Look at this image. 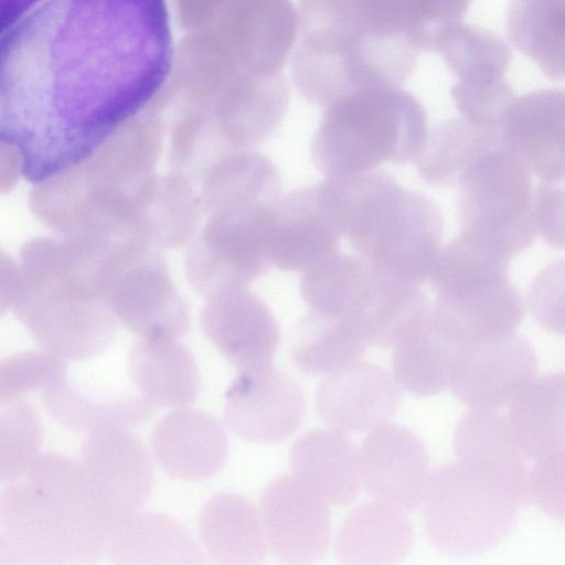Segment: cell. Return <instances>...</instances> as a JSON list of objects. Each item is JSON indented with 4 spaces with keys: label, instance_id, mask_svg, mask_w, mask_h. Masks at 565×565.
I'll return each mask as SVG.
<instances>
[{
    "label": "cell",
    "instance_id": "6da1fadb",
    "mask_svg": "<svg viewBox=\"0 0 565 565\" xmlns=\"http://www.w3.org/2000/svg\"><path fill=\"white\" fill-rule=\"evenodd\" d=\"M166 0H42L0 35V139L39 182L84 160L163 88Z\"/></svg>",
    "mask_w": 565,
    "mask_h": 565
},
{
    "label": "cell",
    "instance_id": "7a4b0ae2",
    "mask_svg": "<svg viewBox=\"0 0 565 565\" xmlns=\"http://www.w3.org/2000/svg\"><path fill=\"white\" fill-rule=\"evenodd\" d=\"M428 136L423 106L399 87L352 93L327 106L311 143L328 178L371 171L383 162L415 161Z\"/></svg>",
    "mask_w": 565,
    "mask_h": 565
},
{
    "label": "cell",
    "instance_id": "3957f363",
    "mask_svg": "<svg viewBox=\"0 0 565 565\" xmlns=\"http://www.w3.org/2000/svg\"><path fill=\"white\" fill-rule=\"evenodd\" d=\"M427 279L434 316L457 344L515 333L524 318L508 260L462 233L440 249Z\"/></svg>",
    "mask_w": 565,
    "mask_h": 565
},
{
    "label": "cell",
    "instance_id": "277c9868",
    "mask_svg": "<svg viewBox=\"0 0 565 565\" xmlns=\"http://www.w3.org/2000/svg\"><path fill=\"white\" fill-rule=\"evenodd\" d=\"M457 186L462 234L505 260L533 243L531 171L505 139L478 154Z\"/></svg>",
    "mask_w": 565,
    "mask_h": 565
},
{
    "label": "cell",
    "instance_id": "5b68a950",
    "mask_svg": "<svg viewBox=\"0 0 565 565\" xmlns=\"http://www.w3.org/2000/svg\"><path fill=\"white\" fill-rule=\"evenodd\" d=\"M420 505L430 543L457 557L498 547L519 518V505L508 494L459 462L430 472Z\"/></svg>",
    "mask_w": 565,
    "mask_h": 565
},
{
    "label": "cell",
    "instance_id": "8992f818",
    "mask_svg": "<svg viewBox=\"0 0 565 565\" xmlns=\"http://www.w3.org/2000/svg\"><path fill=\"white\" fill-rule=\"evenodd\" d=\"M13 310L44 351L63 360L100 353L118 331L106 299L58 275L22 282Z\"/></svg>",
    "mask_w": 565,
    "mask_h": 565
},
{
    "label": "cell",
    "instance_id": "52a82bcc",
    "mask_svg": "<svg viewBox=\"0 0 565 565\" xmlns=\"http://www.w3.org/2000/svg\"><path fill=\"white\" fill-rule=\"evenodd\" d=\"M271 203L212 213L185 259L188 278L201 295L246 288L266 268Z\"/></svg>",
    "mask_w": 565,
    "mask_h": 565
},
{
    "label": "cell",
    "instance_id": "ba28073f",
    "mask_svg": "<svg viewBox=\"0 0 565 565\" xmlns=\"http://www.w3.org/2000/svg\"><path fill=\"white\" fill-rule=\"evenodd\" d=\"M0 523L28 563H93L103 546L28 480L0 494Z\"/></svg>",
    "mask_w": 565,
    "mask_h": 565
},
{
    "label": "cell",
    "instance_id": "9c48e42d",
    "mask_svg": "<svg viewBox=\"0 0 565 565\" xmlns=\"http://www.w3.org/2000/svg\"><path fill=\"white\" fill-rule=\"evenodd\" d=\"M536 372L533 347L511 333L458 344L449 386L470 408L501 411Z\"/></svg>",
    "mask_w": 565,
    "mask_h": 565
},
{
    "label": "cell",
    "instance_id": "30bf717a",
    "mask_svg": "<svg viewBox=\"0 0 565 565\" xmlns=\"http://www.w3.org/2000/svg\"><path fill=\"white\" fill-rule=\"evenodd\" d=\"M81 463L118 526L138 512L150 494L153 473L149 455L127 427L90 430Z\"/></svg>",
    "mask_w": 565,
    "mask_h": 565
},
{
    "label": "cell",
    "instance_id": "8fae6325",
    "mask_svg": "<svg viewBox=\"0 0 565 565\" xmlns=\"http://www.w3.org/2000/svg\"><path fill=\"white\" fill-rule=\"evenodd\" d=\"M443 217L428 196L406 191L361 256L377 270L420 286L441 249Z\"/></svg>",
    "mask_w": 565,
    "mask_h": 565
},
{
    "label": "cell",
    "instance_id": "7c38bea8",
    "mask_svg": "<svg viewBox=\"0 0 565 565\" xmlns=\"http://www.w3.org/2000/svg\"><path fill=\"white\" fill-rule=\"evenodd\" d=\"M267 545L288 564H312L326 553L331 519L328 503L295 476L274 479L260 499Z\"/></svg>",
    "mask_w": 565,
    "mask_h": 565
},
{
    "label": "cell",
    "instance_id": "4fadbf2b",
    "mask_svg": "<svg viewBox=\"0 0 565 565\" xmlns=\"http://www.w3.org/2000/svg\"><path fill=\"white\" fill-rule=\"evenodd\" d=\"M305 414L301 387L271 365L242 371L226 393V422L248 441H282L298 430Z\"/></svg>",
    "mask_w": 565,
    "mask_h": 565
},
{
    "label": "cell",
    "instance_id": "5bb4252c",
    "mask_svg": "<svg viewBox=\"0 0 565 565\" xmlns=\"http://www.w3.org/2000/svg\"><path fill=\"white\" fill-rule=\"evenodd\" d=\"M107 301L118 321L145 339L177 340L190 324L188 303L153 252L121 273Z\"/></svg>",
    "mask_w": 565,
    "mask_h": 565
},
{
    "label": "cell",
    "instance_id": "9a60e30c",
    "mask_svg": "<svg viewBox=\"0 0 565 565\" xmlns=\"http://www.w3.org/2000/svg\"><path fill=\"white\" fill-rule=\"evenodd\" d=\"M367 433L359 449L362 486L376 501L403 511L420 507L430 475L423 441L388 423Z\"/></svg>",
    "mask_w": 565,
    "mask_h": 565
},
{
    "label": "cell",
    "instance_id": "2e32d148",
    "mask_svg": "<svg viewBox=\"0 0 565 565\" xmlns=\"http://www.w3.org/2000/svg\"><path fill=\"white\" fill-rule=\"evenodd\" d=\"M201 327L223 356L241 371L270 365L279 343L276 319L262 299L246 288L207 298Z\"/></svg>",
    "mask_w": 565,
    "mask_h": 565
},
{
    "label": "cell",
    "instance_id": "e0dca14e",
    "mask_svg": "<svg viewBox=\"0 0 565 565\" xmlns=\"http://www.w3.org/2000/svg\"><path fill=\"white\" fill-rule=\"evenodd\" d=\"M399 397V386L387 370L358 361L328 374L318 387L316 405L334 429L367 433L394 415Z\"/></svg>",
    "mask_w": 565,
    "mask_h": 565
},
{
    "label": "cell",
    "instance_id": "ac0fdd59",
    "mask_svg": "<svg viewBox=\"0 0 565 565\" xmlns=\"http://www.w3.org/2000/svg\"><path fill=\"white\" fill-rule=\"evenodd\" d=\"M340 236L319 185L292 192L270 205L268 262L305 271L338 254Z\"/></svg>",
    "mask_w": 565,
    "mask_h": 565
},
{
    "label": "cell",
    "instance_id": "d6986e66",
    "mask_svg": "<svg viewBox=\"0 0 565 565\" xmlns=\"http://www.w3.org/2000/svg\"><path fill=\"white\" fill-rule=\"evenodd\" d=\"M454 448L459 463L508 494L519 507L530 503V467L500 411L470 408L456 427Z\"/></svg>",
    "mask_w": 565,
    "mask_h": 565
},
{
    "label": "cell",
    "instance_id": "ffe728a7",
    "mask_svg": "<svg viewBox=\"0 0 565 565\" xmlns=\"http://www.w3.org/2000/svg\"><path fill=\"white\" fill-rule=\"evenodd\" d=\"M507 145L543 183L565 175V98L558 89H541L514 99L504 125Z\"/></svg>",
    "mask_w": 565,
    "mask_h": 565
},
{
    "label": "cell",
    "instance_id": "44dd1931",
    "mask_svg": "<svg viewBox=\"0 0 565 565\" xmlns=\"http://www.w3.org/2000/svg\"><path fill=\"white\" fill-rule=\"evenodd\" d=\"M151 446L161 467L185 481L212 478L228 454L222 425L194 408H181L163 417L151 434Z\"/></svg>",
    "mask_w": 565,
    "mask_h": 565
},
{
    "label": "cell",
    "instance_id": "7402d4cb",
    "mask_svg": "<svg viewBox=\"0 0 565 565\" xmlns=\"http://www.w3.org/2000/svg\"><path fill=\"white\" fill-rule=\"evenodd\" d=\"M390 345L393 376L399 387L428 397L449 386L458 344L441 330L431 306L409 319Z\"/></svg>",
    "mask_w": 565,
    "mask_h": 565
},
{
    "label": "cell",
    "instance_id": "603a6c76",
    "mask_svg": "<svg viewBox=\"0 0 565 565\" xmlns=\"http://www.w3.org/2000/svg\"><path fill=\"white\" fill-rule=\"evenodd\" d=\"M292 476L327 503L352 502L362 486L359 449L338 429H315L301 436L289 456Z\"/></svg>",
    "mask_w": 565,
    "mask_h": 565
},
{
    "label": "cell",
    "instance_id": "cb8c5ba5",
    "mask_svg": "<svg viewBox=\"0 0 565 565\" xmlns=\"http://www.w3.org/2000/svg\"><path fill=\"white\" fill-rule=\"evenodd\" d=\"M564 390L563 372L535 375L505 406L508 427L527 461L564 451Z\"/></svg>",
    "mask_w": 565,
    "mask_h": 565
},
{
    "label": "cell",
    "instance_id": "d4e9b609",
    "mask_svg": "<svg viewBox=\"0 0 565 565\" xmlns=\"http://www.w3.org/2000/svg\"><path fill=\"white\" fill-rule=\"evenodd\" d=\"M161 142L157 120L135 116L113 130L77 163L88 182L132 191L151 175Z\"/></svg>",
    "mask_w": 565,
    "mask_h": 565
},
{
    "label": "cell",
    "instance_id": "484cf974",
    "mask_svg": "<svg viewBox=\"0 0 565 565\" xmlns=\"http://www.w3.org/2000/svg\"><path fill=\"white\" fill-rule=\"evenodd\" d=\"M387 280L363 257L335 254L303 271L301 295L312 310L358 321L374 306Z\"/></svg>",
    "mask_w": 565,
    "mask_h": 565
},
{
    "label": "cell",
    "instance_id": "4316f807",
    "mask_svg": "<svg viewBox=\"0 0 565 565\" xmlns=\"http://www.w3.org/2000/svg\"><path fill=\"white\" fill-rule=\"evenodd\" d=\"M189 181L151 174L131 191L139 233L151 245L175 248L194 235L204 207Z\"/></svg>",
    "mask_w": 565,
    "mask_h": 565
},
{
    "label": "cell",
    "instance_id": "83f0119b",
    "mask_svg": "<svg viewBox=\"0 0 565 565\" xmlns=\"http://www.w3.org/2000/svg\"><path fill=\"white\" fill-rule=\"evenodd\" d=\"M414 544L405 511L373 501L356 507L344 519L337 541V557L348 565L402 562Z\"/></svg>",
    "mask_w": 565,
    "mask_h": 565
},
{
    "label": "cell",
    "instance_id": "f1b7e54d",
    "mask_svg": "<svg viewBox=\"0 0 565 565\" xmlns=\"http://www.w3.org/2000/svg\"><path fill=\"white\" fill-rule=\"evenodd\" d=\"M128 374L150 404L178 407L192 403L200 374L192 353L174 339H142L130 349Z\"/></svg>",
    "mask_w": 565,
    "mask_h": 565
},
{
    "label": "cell",
    "instance_id": "f546056e",
    "mask_svg": "<svg viewBox=\"0 0 565 565\" xmlns=\"http://www.w3.org/2000/svg\"><path fill=\"white\" fill-rule=\"evenodd\" d=\"M199 531L210 556L222 565H257L267 554V541L256 508L234 493L215 495L203 507Z\"/></svg>",
    "mask_w": 565,
    "mask_h": 565
},
{
    "label": "cell",
    "instance_id": "4dcf8cb0",
    "mask_svg": "<svg viewBox=\"0 0 565 565\" xmlns=\"http://www.w3.org/2000/svg\"><path fill=\"white\" fill-rule=\"evenodd\" d=\"M105 554L116 564H202L192 535L159 513L132 514L110 535Z\"/></svg>",
    "mask_w": 565,
    "mask_h": 565
},
{
    "label": "cell",
    "instance_id": "1f68e13d",
    "mask_svg": "<svg viewBox=\"0 0 565 565\" xmlns=\"http://www.w3.org/2000/svg\"><path fill=\"white\" fill-rule=\"evenodd\" d=\"M367 345L354 318L312 310L295 330L291 355L306 373L330 374L360 361Z\"/></svg>",
    "mask_w": 565,
    "mask_h": 565
},
{
    "label": "cell",
    "instance_id": "d6a6232c",
    "mask_svg": "<svg viewBox=\"0 0 565 565\" xmlns=\"http://www.w3.org/2000/svg\"><path fill=\"white\" fill-rule=\"evenodd\" d=\"M279 178L275 166L255 152H230L203 175L202 204L216 212L274 202Z\"/></svg>",
    "mask_w": 565,
    "mask_h": 565
},
{
    "label": "cell",
    "instance_id": "836d02e7",
    "mask_svg": "<svg viewBox=\"0 0 565 565\" xmlns=\"http://www.w3.org/2000/svg\"><path fill=\"white\" fill-rule=\"evenodd\" d=\"M503 141L502 128L478 127L463 118L444 121L428 134L415 160L417 171L431 185L455 186L478 154Z\"/></svg>",
    "mask_w": 565,
    "mask_h": 565
},
{
    "label": "cell",
    "instance_id": "e575fe53",
    "mask_svg": "<svg viewBox=\"0 0 565 565\" xmlns=\"http://www.w3.org/2000/svg\"><path fill=\"white\" fill-rule=\"evenodd\" d=\"M352 25L375 39L430 51L438 0H340Z\"/></svg>",
    "mask_w": 565,
    "mask_h": 565
},
{
    "label": "cell",
    "instance_id": "d590c367",
    "mask_svg": "<svg viewBox=\"0 0 565 565\" xmlns=\"http://www.w3.org/2000/svg\"><path fill=\"white\" fill-rule=\"evenodd\" d=\"M511 43L551 78L564 76V0H511Z\"/></svg>",
    "mask_w": 565,
    "mask_h": 565
},
{
    "label": "cell",
    "instance_id": "8d00e7d4",
    "mask_svg": "<svg viewBox=\"0 0 565 565\" xmlns=\"http://www.w3.org/2000/svg\"><path fill=\"white\" fill-rule=\"evenodd\" d=\"M431 51L441 55L458 82L502 79L511 61V50L498 34L461 21L441 28Z\"/></svg>",
    "mask_w": 565,
    "mask_h": 565
},
{
    "label": "cell",
    "instance_id": "74e56055",
    "mask_svg": "<svg viewBox=\"0 0 565 565\" xmlns=\"http://www.w3.org/2000/svg\"><path fill=\"white\" fill-rule=\"evenodd\" d=\"M43 397L52 415L75 429L134 426L147 420L153 412L152 404L142 396L114 393L88 397L70 387L66 380L43 391Z\"/></svg>",
    "mask_w": 565,
    "mask_h": 565
},
{
    "label": "cell",
    "instance_id": "f35d334b",
    "mask_svg": "<svg viewBox=\"0 0 565 565\" xmlns=\"http://www.w3.org/2000/svg\"><path fill=\"white\" fill-rule=\"evenodd\" d=\"M42 440L39 417L22 398L0 401V482L25 476Z\"/></svg>",
    "mask_w": 565,
    "mask_h": 565
},
{
    "label": "cell",
    "instance_id": "ab89813d",
    "mask_svg": "<svg viewBox=\"0 0 565 565\" xmlns=\"http://www.w3.org/2000/svg\"><path fill=\"white\" fill-rule=\"evenodd\" d=\"M64 360L46 351L24 352L0 362V401L22 398L25 393L49 390L65 380Z\"/></svg>",
    "mask_w": 565,
    "mask_h": 565
},
{
    "label": "cell",
    "instance_id": "60d3db41",
    "mask_svg": "<svg viewBox=\"0 0 565 565\" xmlns=\"http://www.w3.org/2000/svg\"><path fill=\"white\" fill-rule=\"evenodd\" d=\"M451 97L462 118L482 128H503L515 97L505 78L490 82H456Z\"/></svg>",
    "mask_w": 565,
    "mask_h": 565
},
{
    "label": "cell",
    "instance_id": "b9f144b4",
    "mask_svg": "<svg viewBox=\"0 0 565 565\" xmlns=\"http://www.w3.org/2000/svg\"><path fill=\"white\" fill-rule=\"evenodd\" d=\"M565 452H557L533 461L529 471L530 503L548 516L564 521Z\"/></svg>",
    "mask_w": 565,
    "mask_h": 565
},
{
    "label": "cell",
    "instance_id": "7bdbcfd3",
    "mask_svg": "<svg viewBox=\"0 0 565 565\" xmlns=\"http://www.w3.org/2000/svg\"><path fill=\"white\" fill-rule=\"evenodd\" d=\"M532 216L536 233L556 246L564 245V191L542 183L532 192Z\"/></svg>",
    "mask_w": 565,
    "mask_h": 565
},
{
    "label": "cell",
    "instance_id": "ee69618b",
    "mask_svg": "<svg viewBox=\"0 0 565 565\" xmlns=\"http://www.w3.org/2000/svg\"><path fill=\"white\" fill-rule=\"evenodd\" d=\"M22 287L19 265L0 248V317L13 309Z\"/></svg>",
    "mask_w": 565,
    "mask_h": 565
},
{
    "label": "cell",
    "instance_id": "f6af8a7d",
    "mask_svg": "<svg viewBox=\"0 0 565 565\" xmlns=\"http://www.w3.org/2000/svg\"><path fill=\"white\" fill-rule=\"evenodd\" d=\"M24 171V158L12 141L0 139V194H8Z\"/></svg>",
    "mask_w": 565,
    "mask_h": 565
},
{
    "label": "cell",
    "instance_id": "bcb514c9",
    "mask_svg": "<svg viewBox=\"0 0 565 565\" xmlns=\"http://www.w3.org/2000/svg\"><path fill=\"white\" fill-rule=\"evenodd\" d=\"M42 0H0V35Z\"/></svg>",
    "mask_w": 565,
    "mask_h": 565
},
{
    "label": "cell",
    "instance_id": "7dc6e473",
    "mask_svg": "<svg viewBox=\"0 0 565 565\" xmlns=\"http://www.w3.org/2000/svg\"><path fill=\"white\" fill-rule=\"evenodd\" d=\"M0 563H28L22 551L7 533H0Z\"/></svg>",
    "mask_w": 565,
    "mask_h": 565
}]
</instances>
